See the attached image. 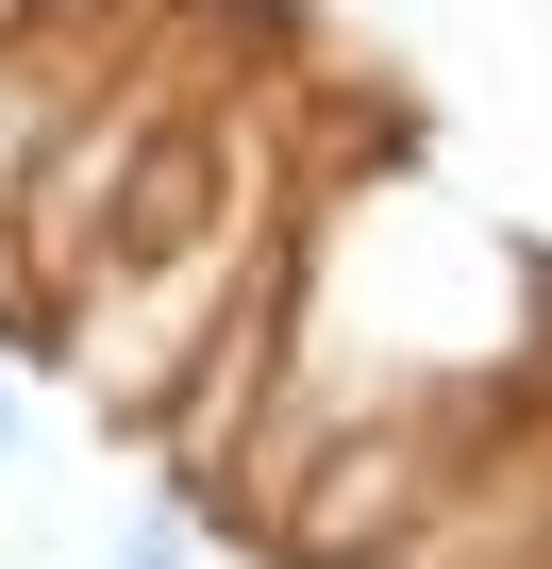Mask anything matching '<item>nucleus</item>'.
<instances>
[{"label": "nucleus", "mask_w": 552, "mask_h": 569, "mask_svg": "<svg viewBox=\"0 0 552 569\" xmlns=\"http://www.w3.org/2000/svg\"><path fill=\"white\" fill-rule=\"evenodd\" d=\"M118 51H134L118 0H51L34 34H0V218H18V201H34V168L84 134V101L118 84Z\"/></svg>", "instance_id": "nucleus-1"}, {"label": "nucleus", "mask_w": 552, "mask_h": 569, "mask_svg": "<svg viewBox=\"0 0 552 569\" xmlns=\"http://www.w3.org/2000/svg\"><path fill=\"white\" fill-rule=\"evenodd\" d=\"M184 552H201V502H134V519H118V552H101V569H184Z\"/></svg>", "instance_id": "nucleus-2"}, {"label": "nucleus", "mask_w": 552, "mask_h": 569, "mask_svg": "<svg viewBox=\"0 0 552 569\" xmlns=\"http://www.w3.org/2000/svg\"><path fill=\"white\" fill-rule=\"evenodd\" d=\"M34 469V402H18V369H0V486Z\"/></svg>", "instance_id": "nucleus-3"}]
</instances>
